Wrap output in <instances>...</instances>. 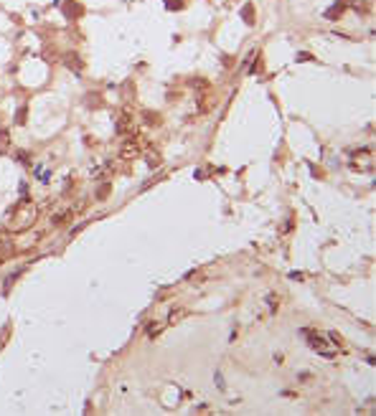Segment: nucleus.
I'll return each instance as SVG.
<instances>
[{"label":"nucleus","mask_w":376,"mask_h":416,"mask_svg":"<svg viewBox=\"0 0 376 416\" xmlns=\"http://www.w3.org/2000/svg\"><path fill=\"white\" fill-rule=\"evenodd\" d=\"M186 315H188L186 310H175V312H170V315H168V322H178V320H183Z\"/></svg>","instance_id":"5"},{"label":"nucleus","mask_w":376,"mask_h":416,"mask_svg":"<svg viewBox=\"0 0 376 416\" xmlns=\"http://www.w3.org/2000/svg\"><path fill=\"white\" fill-rule=\"evenodd\" d=\"M135 155H138V145L135 142H127L122 147V158H135Z\"/></svg>","instance_id":"3"},{"label":"nucleus","mask_w":376,"mask_h":416,"mask_svg":"<svg viewBox=\"0 0 376 416\" xmlns=\"http://www.w3.org/2000/svg\"><path fill=\"white\" fill-rule=\"evenodd\" d=\"M165 325H168V322H160V325H155V327H148V338H158Z\"/></svg>","instance_id":"4"},{"label":"nucleus","mask_w":376,"mask_h":416,"mask_svg":"<svg viewBox=\"0 0 376 416\" xmlns=\"http://www.w3.org/2000/svg\"><path fill=\"white\" fill-rule=\"evenodd\" d=\"M33 218H36V208H33L28 201H23V203L15 208V216H13V221H18L15 229H26V226H31V224H33Z\"/></svg>","instance_id":"1"},{"label":"nucleus","mask_w":376,"mask_h":416,"mask_svg":"<svg viewBox=\"0 0 376 416\" xmlns=\"http://www.w3.org/2000/svg\"><path fill=\"white\" fill-rule=\"evenodd\" d=\"M374 163H371V150H361L359 155H356V160H353V168L356 170H369Z\"/></svg>","instance_id":"2"}]
</instances>
